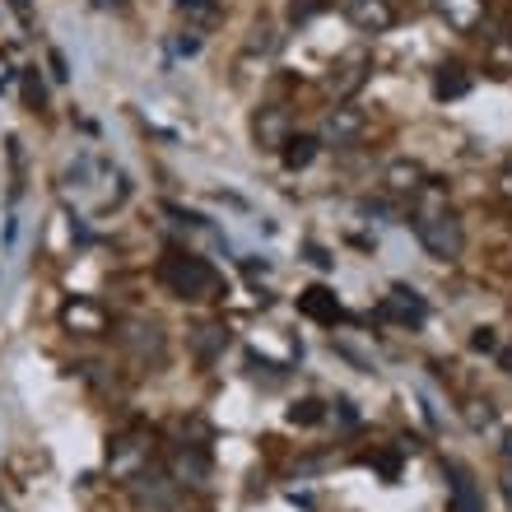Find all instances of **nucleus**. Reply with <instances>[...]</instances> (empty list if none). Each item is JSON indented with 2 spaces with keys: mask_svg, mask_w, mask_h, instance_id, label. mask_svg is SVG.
I'll list each match as a JSON object with an SVG mask.
<instances>
[{
  "mask_svg": "<svg viewBox=\"0 0 512 512\" xmlns=\"http://www.w3.org/2000/svg\"><path fill=\"white\" fill-rule=\"evenodd\" d=\"M410 224H415V238L424 243V252L433 261H457L461 247H466V233H461V219L452 215L447 205V191L438 182H424L415 191V210H410Z\"/></svg>",
  "mask_w": 512,
  "mask_h": 512,
  "instance_id": "nucleus-1",
  "label": "nucleus"
},
{
  "mask_svg": "<svg viewBox=\"0 0 512 512\" xmlns=\"http://www.w3.org/2000/svg\"><path fill=\"white\" fill-rule=\"evenodd\" d=\"M159 280L182 303H215V298H224V275L196 252H168L159 261Z\"/></svg>",
  "mask_w": 512,
  "mask_h": 512,
  "instance_id": "nucleus-2",
  "label": "nucleus"
},
{
  "mask_svg": "<svg viewBox=\"0 0 512 512\" xmlns=\"http://www.w3.org/2000/svg\"><path fill=\"white\" fill-rule=\"evenodd\" d=\"M154 466V438L145 429H126L108 443V475L117 485H135Z\"/></svg>",
  "mask_w": 512,
  "mask_h": 512,
  "instance_id": "nucleus-3",
  "label": "nucleus"
},
{
  "mask_svg": "<svg viewBox=\"0 0 512 512\" xmlns=\"http://www.w3.org/2000/svg\"><path fill=\"white\" fill-rule=\"evenodd\" d=\"M215 475V461L205 452V443H177L173 457H168V480L173 485H191V489H205Z\"/></svg>",
  "mask_w": 512,
  "mask_h": 512,
  "instance_id": "nucleus-4",
  "label": "nucleus"
},
{
  "mask_svg": "<svg viewBox=\"0 0 512 512\" xmlns=\"http://www.w3.org/2000/svg\"><path fill=\"white\" fill-rule=\"evenodd\" d=\"M378 317H382V322H396V326L419 331V326L429 322V303H424L410 284H391V294L378 303Z\"/></svg>",
  "mask_w": 512,
  "mask_h": 512,
  "instance_id": "nucleus-5",
  "label": "nucleus"
},
{
  "mask_svg": "<svg viewBox=\"0 0 512 512\" xmlns=\"http://www.w3.org/2000/svg\"><path fill=\"white\" fill-rule=\"evenodd\" d=\"M447 512H485V494L461 461H447Z\"/></svg>",
  "mask_w": 512,
  "mask_h": 512,
  "instance_id": "nucleus-6",
  "label": "nucleus"
},
{
  "mask_svg": "<svg viewBox=\"0 0 512 512\" xmlns=\"http://www.w3.org/2000/svg\"><path fill=\"white\" fill-rule=\"evenodd\" d=\"M364 126H368L364 108H354V103H340V108L326 117L322 140H326V145H336V149H345V145H354V140L364 135Z\"/></svg>",
  "mask_w": 512,
  "mask_h": 512,
  "instance_id": "nucleus-7",
  "label": "nucleus"
},
{
  "mask_svg": "<svg viewBox=\"0 0 512 512\" xmlns=\"http://www.w3.org/2000/svg\"><path fill=\"white\" fill-rule=\"evenodd\" d=\"M61 326L75 331V336H103L108 331V312L98 308L94 298H70L61 308Z\"/></svg>",
  "mask_w": 512,
  "mask_h": 512,
  "instance_id": "nucleus-8",
  "label": "nucleus"
},
{
  "mask_svg": "<svg viewBox=\"0 0 512 512\" xmlns=\"http://www.w3.org/2000/svg\"><path fill=\"white\" fill-rule=\"evenodd\" d=\"M289 126H294L289 122V108H280V103H270V108H261L252 117V135H256V145L261 149H284L289 145V135H294Z\"/></svg>",
  "mask_w": 512,
  "mask_h": 512,
  "instance_id": "nucleus-9",
  "label": "nucleus"
},
{
  "mask_svg": "<svg viewBox=\"0 0 512 512\" xmlns=\"http://www.w3.org/2000/svg\"><path fill=\"white\" fill-rule=\"evenodd\" d=\"M368 70H373V56H368L364 47L345 52V56L336 61V70H331V94H336V98H350L354 89L368 80Z\"/></svg>",
  "mask_w": 512,
  "mask_h": 512,
  "instance_id": "nucleus-10",
  "label": "nucleus"
},
{
  "mask_svg": "<svg viewBox=\"0 0 512 512\" xmlns=\"http://www.w3.org/2000/svg\"><path fill=\"white\" fill-rule=\"evenodd\" d=\"M345 19H350L359 33H387L396 24V10H391L387 0H345Z\"/></svg>",
  "mask_w": 512,
  "mask_h": 512,
  "instance_id": "nucleus-11",
  "label": "nucleus"
},
{
  "mask_svg": "<svg viewBox=\"0 0 512 512\" xmlns=\"http://www.w3.org/2000/svg\"><path fill=\"white\" fill-rule=\"evenodd\" d=\"M298 312H303L308 322H322V326H336L340 317H345L336 289H326V284H308V289L298 294Z\"/></svg>",
  "mask_w": 512,
  "mask_h": 512,
  "instance_id": "nucleus-12",
  "label": "nucleus"
},
{
  "mask_svg": "<svg viewBox=\"0 0 512 512\" xmlns=\"http://www.w3.org/2000/svg\"><path fill=\"white\" fill-rule=\"evenodd\" d=\"M229 326L224 322H205V326H196V331H191V354H196V364H215L219 354L229 350Z\"/></svg>",
  "mask_w": 512,
  "mask_h": 512,
  "instance_id": "nucleus-13",
  "label": "nucleus"
},
{
  "mask_svg": "<svg viewBox=\"0 0 512 512\" xmlns=\"http://www.w3.org/2000/svg\"><path fill=\"white\" fill-rule=\"evenodd\" d=\"M382 182H387V191H396V196H415V191L429 182V173H424L419 159H391Z\"/></svg>",
  "mask_w": 512,
  "mask_h": 512,
  "instance_id": "nucleus-14",
  "label": "nucleus"
},
{
  "mask_svg": "<svg viewBox=\"0 0 512 512\" xmlns=\"http://www.w3.org/2000/svg\"><path fill=\"white\" fill-rule=\"evenodd\" d=\"M466 94H471V70L457 66V61L438 66V75H433V98H438V103H452V98H466Z\"/></svg>",
  "mask_w": 512,
  "mask_h": 512,
  "instance_id": "nucleus-15",
  "label": "nucleus"
},
{
  "mask_svg": "<svg viewBox=\"0 0 512 512\" xmlns=\"http://www.w3.org/2000/svg\"><path fill=\"white\" fill-rule=\"evenodd\" d=\"M438 14H443L457 33H471V28L485 19V0H438Z\"/></svg>",
  "mask_w": 512,
  "mask_h": 512,
  "instance_id": "nucleus-16",
  "label": "nucleus"
},
{
  "mask_svg": "<svg viewBox=\"0 0 512 512\" xmlns=\"http://www.w3.org/2000/svg\"><path fill=\"white\" fill-rule=\"evenodd\" d=\"M280 154H284V168L298 173V168H308V163L317 159V140H312V135H289V145H284Z\"/></svg>",
  "mask_w": 512,
  "mask_h": 512,
  "instance_id": "nucleus-17",
  "label": "nucleus"
},
{
  "mask_svg": "<svg viewBox=\"0 0 512 512\" xmlns=\"http://www.w3.org/2000/svg\"><path fill=\"white\" fill-rule=\"evenodd\" d=\"M19 80H24V103H28V112H42V108H47V84H42L38 66H24V70H19Z\"/></svg>",
  "mask_w": 512,
  "mask_h": 512,
  "instance_id": "nucleus-18",
  "label": "nucleus"
},
{
  "mask_svg": "<svg viewBox=\"0 0 512 512\" xmlns=\"http://www.w3.org/2000/svg\"><path fill=\"white\" fill-rule=\"evenodd\" d=\"M322 415H326L322 401H312V396H303V401L289 405V424H303V429H308V424H317Z\"/></svg>",
  "mask_w": 512,
  "mask_h": 512,
  "instance_id": "nucleus-19",
  "label": "nucleus"
},
{
  "mask_svg": "<svg viewBox=\"0 0 512 512\" xmlns=\"http://www.w3.org/2000/svg\"><path fill=\"white\" fill-rule=\"evenodd\" d=\"M322 10H331V0H289V24H308Z\"/></svg>",
  "mask_w": 512,
  "mask_h": 512,
  "instance_id": "nucleus-20",
  "label": "nucleus"
},
{
  "mask_svg": "<svg viewBox=\"0 0 512 512\" xmlns=\"http://www.w3.org/2000/svg\"><path fill=\"white\" fill-rule=\"evenodd\" d=\"M280 47V33H275V24H256L252 38H247V52H275Z\"/></svg>",
  "mask_w": 512,
  "mask_h": 512,
  "instance_id": "nucleus-21",
  "label": "nucleus"
},
{
  "mask_svg": "<svg viewBox=\"0 0 512 512\" xmlns=\"http://www.w3.org/2000/svg\"><path fill=\"white\" fill-rule=\"evenodd\" d=\"M461 415H466V424H471V429H489V424H494V405H489V401H471V405H461Z\"/></svg>",
  "mask_w": 512,
  "mask_h": 512,
  "instance_id": "nucleus-22",
  "label": "nucleus"
},
{
  "mask_svg": "<svg viewBox=\"0 0 512 512\" xmlns=\"http://www.w3.org/2000/svg\"><path fill=\"white\" fill-rule=\"evenodd\" d=\"M368 461L382 471V480H396V475H401V457H396V452H378V457H368Z\"/></svg>",
  "mask_w": 512,
  "mask_h": 512,
  "instance_id": "nucleus-23",
  "label": "nucleus"
},
{
  "mask_svg": "<svg viewBox=\"0 0 512 512\" xmlns=\"http://www.w3.org/2000/svg\"><path fill=\"white\" fill-rule=\"evenodd\" d=\"M182 14H215V0H177Z\"/></svg>",
  "mask_w": 512,
  "mask_h": 512,
  "instance_id": "nucleus-24",
  "label": "nucleus"
},
{
  "mask_svg": "<svg viewBox=\"0 0 512 512\" xmlns=\"http://www.w3.org/2000/svg\"><path fill=\"white\" fill-rule=\"evenodd\" d=\"M201 52V38H196V33H182V38H177V56H196Z\"/></svg>",
  "mask_w": 512,
  "mask_h": 512,
  "instance_id": "nucleus-25",
  "label": "nucleus"
},
{
  "mask_svg": "<svg viewBox=\"0 0 512 512\" xmlns=\"http://www.w3.org/2000/svg\"><path fill=\"white\" fill-rule=\"evenodd\" d=\"M308 261H312V266H322V270H331V266H336V256H326L322 247H312V243H308Z\"/></svg>",
  "mask_w": 512,
  "mask_h": 512,
  "instance_id": "nucleus-26",
  "label": "nucleus"
},
{
  "mask_svg": "<svg viewBox=\"0 0 512 512\" xmlns=\"http://www.w3.org/2000/svg\"><path fill=\"white\" fill-rule=\"evenodd\" d=\"M471 345H475V350H494V345H499V336H494V331H475Z\"/></svg>",
  "mask_w": 512,
  "mask_h": 512,
  "instance_id": "nucleus-27",
  "label": "nucleus"
},
{
  "mask_svg": "<svg viewBox=\"0 0 512 512\" xmlns=\"http://www.w3.org/2000/svg\"><path fill=\"white\" fill-rule=\"evenodd\" d=\"M47 61H52V75H56V80H70V70H66V56H61V52H47Z\"/></svg>",
  "mask_w": 512,
  "mask_h": 512,
  "instance_id": "nucleus-28",
  "label": "nucleus"
},
{
  "mask_svg": "<svg viewBox=\"0 0 512 512\" xmlns=\"http://www.w3.org/2000/svg\"><path fill=\"white\" fill-rule=\"evenodd\" d=\"M503 196H512V168L503 173Z\"/></svg>",
  "mask_w": 512,
  "mask_h": 512,
  "instance_id": "nucleus-29",
  "label": "nucleus"
},
{
  "mask_svg": "<svg viewBox=\"0 0 512 512\" xmlns=\"http://www.w3.org/2000/svg\"><path fill=\"white\" fill-rule=\"evenodd\" d=\"M173 512H187V508H173Z\"/></svg>",
  "mask_w": 512,
  "mask_h": 512,
  "instance_id": "nucleus-30",
  "label": "nucleus"
}]
</instances>
